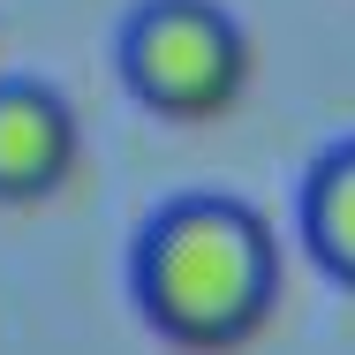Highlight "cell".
Segmentation results:
<instances>
[{
	"label": "cell",
	"mask_w": 355,
	"mask_h": 355,
	"mask_svg": "<svg viewBox=\"0 0 355 355\" xmlns=\"http://www.w3.org/2000/svg\"><path fill=\"white\" fill-rule=\"evenodd\" d=\"M144 325L182 355H234L280 310V242L257 205L189 189L144 219L129 250Z\"/></svg>",
	"instance_id": "1"
},
{
	"label": "cell",
	"mask_w": 355,
	"mask_h": 355,
	"mask_svg": "<svg viewBox=\"0 0 355 355\" xmlns=\"http://www.w3.org/2000/svg\"><path fill=\"white\" fill-rule=\"evenodd\" d=\"M121 83L159 121H219L250 83V31L219 0H144L121 23Z\"/></svg>",
	"instance_id": "2"
},
{
	"label": "cell",
	"mask_w": 355,
	"mask_h": 355,
	"mask_svg": "<svg viewBox=\"0 0 355 355\" xmlns=\"http://www.w3.org/2000/svg\"><path fill=\"white\" fill-rule=\"evenodd\" d=\"M83 159V121L76 106L38 83V76H8L0 83V205H46L61 197Z\"/></svg>",
	"instance_id": "3"
},
{
	"label": "cell",
	"mask_w": 355,
	"mask_h": 355,
	"mask_svg": "<svg viewBox=\"0 0 355 355\" xmlns=\"http://www.w3.org/2000/svg\"><path fill=\"white\" fill-rule=\"evenodd\" d=\"M302 242L340 287H355V137L318 151L302 174Z\"/></svg>",
	"instance_id": "4"
}]
</instances>
